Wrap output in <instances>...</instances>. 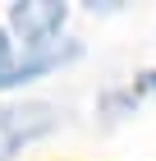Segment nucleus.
Returning <instances> with one entry per match:
<instances>
[{
    "label": "nucleus",
    "mask_w": 156,
    "mask_h": 161,
    "mask_svg": "<svg viewBox=\"0 0 156 161\" xmlns=\"http://www.w3.org/2000/svg\"><path fill=\"white\" fill-rule=\"evenodd\" d=\"M64 124V111L51 101H9L0 106V161H14L23 147L51 138Z\"/></svg>",
    "instance_id": "1"
},
{
    "label": "nucleus",
    "mask_w": 156,
    "mask_h": 161,
    "mask_svg": "<svg viewBox=\"0 0 156 161\" xmlns=\"http://www.w3.org/2000/svg\"><path fill=\"white\" fill-rule=\"evenodd\" d=\"M64 19H69L64 5H14L9 9V23L23 37V51H46L51 37H60Z\"/></svg>",
    "instance_id": "2"
},
{
    "label": "nucleus",
    "mask_w": 156,
    "mask_h": 161,
    "mask_svg": "<svg viewBox=\"0 0 156 161\" xmlns=\"http://www.w3.org/2000/svg\"><path fill=\"white\" fill-rule=\"evenodd\" d=\"M138 92H156V69H147V74L138 78Z\"/></svg>",
    "instance_id": "3"
}]
</instances>
